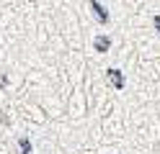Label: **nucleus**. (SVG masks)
Returning <instances> with one entry per match:
<instances>
[{"label": "nucleus", "mask_w": 160, "mask_h": 154, "mask_svg": "<svg viewBox=\"0 0 160 154\" xmlns=\"http://www.w3.org/2000/svg\"><path fill=\"white\" fill-rule=\"evenodd\" d=\"M108 77H111V82H114V87H116V90H122V87H124V77H122V72H119L116 67L108 69Z\"/></svg>", "instance_id": "nucleus-1"}, {"label": "nucleus", "mask_w": 160, "mask_h": 154, "mask_svg": "<svg viewBox=\"0 0 160 154\" xmlns=\"http://www.w3.org/2000/svg\"><path fill=\"white\" fill-rule=\"evenodd\" d=\"M155 28H158V31H160V16H158V18H155Z\"/></svg>", "instance_id": "nucleus-5"}, {"label": "nucleus", "mask_w": 160, "mask_h": 154, "mask_svg": "<svg viewBox=\"0 0 160 154\" xmlns=\"http://www.w3.org/2000/svg\"><path fill=\"white\" fill-rule=\"evenodd\" d=\"M93 46H96L98 51H106L108 46H111V39H108V36H98V39L93 41Z\"/></svg>", "instance_id": "nucleus-3"}, {"label": "nucleus", "mask_w": 160, "mask_h": 154, "mask_svg": "<svg viewBox=\"0 0 160 154\" xmlns=\"http://www.w3.org/2000/svg\"><path fill=\"white\" fill-rule=\"evenodd\" d=\"M91 8L96 10V18L101 21V23H106V21H108V13H106V10H103V5L98 3V0H91Z\"/></svg>", "instance_id": "nucleus-2"}, {"label": "nucleus", "mask_w": 160, "mask_h": 154, "mask_svg": "<svg viewBox=\"0 0 160 154\" xmlns=\"http://www.w3.org/2000/svg\"><path fill=\"white\" fill-rule=\"evenodd\" d=\"M18 149H21V154H28L31 152V141L28 139H18Z\"/></svg>", "instance_id": "nucleus-4"}]
</instances>
